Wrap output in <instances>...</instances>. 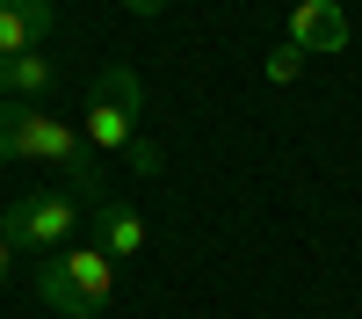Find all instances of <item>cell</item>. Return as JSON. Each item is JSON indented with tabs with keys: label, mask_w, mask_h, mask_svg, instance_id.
Instances as JSON below:
<instances>
[{
	"label": "cell",
	"mask_w": 362,
	"mask_h": 319,
	"mask_svg": "<svg viewBox=\"0 0 362 319\" xmlns=\"http://www.w3.org/2000/svg\"><path fill=\"white\" fill-rule=\"evenodd\" d=\"M0 167H58V174L87 196V211L109 196L87 131H73L66 116H51V109H37V102H0Z\"/></svg>",
	"instance_id": "1"
},
{
	"label": "cell",
	"mask_w": 362,
	"mask_h": 319,
	"mask_svg": "<svg viewBox=\"0 0 362 319\" xmlns=\"http://www.w3.org/2000/svg\"><path fill=\"white\" fill-rule=\"evenodd\" d=\"M37 298L58 312V319H95L109 298H116V261L95 247V240H73V247H58L37 261Z\"/></svg>",
	"instance_id": "2"
},
{
	"label": "cell",
	"mask_w": 362,
	"mask_h": 319,
	"mask_svg": "<svg viewBox=\"0 0 362 319\" xmlns=\"http://www.w3.org/2000/svg\"><path fill=\"white\" fill-rule=\"evenodd\" d=\"M0 240L15 254H58L80 240V196H58V189H37V196H15L0 211Z\"/></svg>",
	"instance_id": "3"
},
{
	"label": "cell",
	"mask_w": 362,
	"mask_h": 319,
	"mask_svg": "<svg viewBox=\"0 0 362 319\" xmlns=\"http://www.w3.org/2000/svg\"><path fill=\"white\" fill-rule=\"evenodd\" d=\"M138 109H145V80L131 66H102L95 73V95H87V145L95 153H131L138 145Z\"/></svg>",
	"instance_id": "4"
},
{
	"label": "cell",
	"mask_w": 362,
	"mask_h": 319,
	"mask_svg": "<svg viewBox=\"0 0 362 319\" xmlns=\"http://www.w3.org/2000/svg\"><path fill=\"white\" fill-rule=\"evenodd\" d=\"M58 29V0H0V58L44 51Z\"/></svg>",
	"instance_id": "5"
},
{
	"label": "cell",
	"mask_w": 362,
	"mask_h": 319,
	"mask_svg": "<svg viewBox=\"0 0 362 319\" xmlns=\"http://www.w3.org/2000/svg\"><path fill=\"white\" fill-rule=\"evenodd\" d=\"M290 44L297 51H348V8L341 0H297V15H290Z\"/></svg>",
	"instance_id": "6"
},
{
	"label": "cell",
	"mask_w": 362,
	"mask_h": 319,
	"mask_svg": "<svg viewBox=\"0 0 362 319\" xmlns=\"http://www.w3.org/2000/svg\"><path fill=\"white\" fill-rule=\"evenodd\" d=\"M87 240H95L109 261L116 254H145V218L131 211V203H116V196H102L95 211H87Z\"/></svg>",
	"instance_id": "7"
},
{
	"label": "cell",
	"mask_w": 362,
	"mask_h": 319,
	"mask_svg": "<svg viewBox=\"0 0 362 319\" xmlns=\"http://www.w3.org/2000/svg\"><path fill=\"white\" fill-rule=\"evenodd\" d=\"M51 87H66V73H58V66H51L44 51L0 58V102H44Z\"/></svg>",
	"instance_id": "8"
},
{
	"label": "cell",
	"mask_w": 362,
	"mask_h": 319,
	"mask_svg": "<svg viewBox=\"0 0 362 319\" xmlns=\"http://www.w3.org/2000/svg\"><path fill=\"white\" fill-rule=\"evenodd\" d=\"M261 73H268V87H290L297 73H305V51H297V44H276V51H268V66H261Z\"/></svg>",
	"instance_id": "9"
},
{
	"label": "cell",
	"mask_w": 362,
	"mask_h": 319,
	"mask_svg": "<svg viewBox=\"0 0 362 319\" xmlns=\"http://www.w3.org/2000/svg\"><path fill=\"white\" fill-rule=\"evenodd\" d=\"M131 167H138V174H160V145L138 138V145H131Z\"/></svg>",
	"instance_id": "10"
},
{
	"label": "cell",
	"mask_w": 362,
	"mask_h": 319,
	"mask_svg": "<svg viewBox=\"0 0 362 319\" xmlns=\"http://www.w3.org/2000/svg\"><path fill=\"white\" fill-rule=\"evenodd\" d=\"M124 8H131L138 22H153V15H167V0H124Z\"/></svg>",
	"instance_id": "11"
},
{
	"label": "cell",
	"mask_w": 362,
	"mask_h": 319,
	"mask_svg": "<svg viewBox=\"0 0 362 319\" xmlns=\"http://www.w3.org/2000/svg\"><path fill=\"white\" fill-rule=\"evenodd\" d=\"M8 269H15V247L0 240V290H8Z\"/></svg>",
	"instance_id": "12"
},
{
	"label": "cell",
	"mask_w": 362,
	"mask_h": 319,
	"mask_svg": "<svg viewBox=\"0 0 362 319\" xmlns=\"http://www.w3.org/2000/svg\"><path fill=\"white\" fill-rule=\"evenodd\" d=\"M0 211H8V196H0Z\"/></svg>",
	"instance_id": "13"
}]
</instances>
